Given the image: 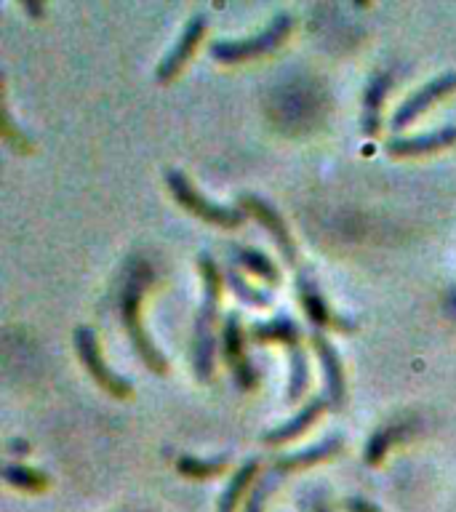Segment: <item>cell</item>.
<instances>
[{"instance_id":"cell-8","label":"cell","mask_w":456,"mask_h":512,"mask_svg":"<svg viewBox=\"0 0 456 512\" xmlns=\"http://www.w3.org/2000/svg\"><path fill=\"white\" fill-rule=\"evenodd\" d=\"M238 206L243 214H251L256 222L264 224V230L270 232L272 240H275V246L283 256H286V262H294L296 259V246L294 238H291V232H288L286 222H283V216L275 211V208L267 203L264 198L254 195V192H243L238 198Z\"/></svg>"},{"instance_id":"cell-1","label":"cell","mask_w":456,"mask_h":512,"mask_svg":"<svg viewBox=\"0 0 456 512\" xmlns=\"http://www.w3.org/2000/svg\"><path fill=\"white\" fill-rule=\"evenodd\" d=\"M200 275H203V304L195 320V342H192V368L200 382L214 376V323L219 312V294H222V275L216 267L214 256L200 254Z\"/></svg>"},{"instance_id":"cell-5","label":"cell","mask_w":456,"mask_h":512,"mask_svg":"<svg viewBox=\"0 0 456 512\" xmlns=\"http://www.w3.org/2000/svg\"><path fill=\"white\" fill-rule=\"evenodd\" d=\"M139 304H142V283L136 278L128 280L126 291H123V304H120V312H123V326H126L128 339L134 342L139 358L144 360V366L158 371V374H166V358L160 355V350L150 342V336L144 334L142 320H139Z\"/></svg>"},{"instance_id":"cell-11","label":"cell","mask_w":456,"mask_h":512,"mask_svg":"<svg viewBox=\"0 0 456 512\" xmlns=\"http://www.w3.org/2000/svg\"><path fill=\"white\" fill-rule=\"evenodd\" d=\"M312 350L318 355L320 368H323V379H326V392H328V403L331 406H342L344 395H347V387H344V368L342 358L331 342H328L323 334H312Z\"/></svg>"},{"instance_id":"cell-18","label":"cell","mask_w":456,"mask_h":512,"mask_svg":"<svg viewBox=\"0 0 456 512\" xmlns=\"http://www.w3.org/2000/svg\"><path fill=\"white\" fill-rule=\"evenodd\" d=\"M256 470H259V462H256V459H248V462L243 464L240 470H235V475H232V480H230V486L224 488L222 499H219V507H216V512H235V507H238L243 491H246V488L254 483Z\"/></svg>"},{"instance_id":"cell-20","label":"cell","mask_w":456,"mask_h":512,"mask_svg":"<svg viewBox=\"0 0 456 512\" xmlns=\"http://www.w3.org/2000/svg\"><path fill=\"white\" fill-rule=\"evenodd\" d=\"M227 467V459L224 456H216V459H198V456H179L176 459V470L182 472L184 478H214Z\"/></svg>"},{"instance_id":"cell-13","label":"cell","mask_w":456,"mask_h":512,"mask_svg":"<svg viewBox=\"0 0 456 512\" xmlns=\"http://www.w3.org/2000/svg\"><path fill=\"white\" fill-rule=\"evenodd\" d=\"M392 86V72H379L368 83L366 94H363V115H360V128L363 134L374 139L382 131V104L390 94Z\"/></svg>"},{"instance_id":"cell-17","label":"cell","mask_w":456,"mask_h":512,"mask_svg":"<svg viewBox=\"0 0 456 512\" xmlns=\"http://www.w3.org/2000/svg\"><path fill=\"white\" fill-rule=\"evenodd\" d=\"M406 419L403 422H392L387 424V427H379V430L371 435V440L366 443V448H363V459H366V464H379L384 459V454L390 451V446L395 443V440L406 438Z\"/></svg>"},{"instance_id":"cell-22","label":"cell","mask_w":456,"mask_h":512,"mask_svg":"<svg viewBox=\"0 0 456 512\" xmlns=\"http://www.w3.org/2000/svg\"><path fill=\"white\" fill-rule=\"evenodd\" d=\"M3 478L11 486L22 488V491H43L48 486V475L32 470V467H22V464H6L3 467Z\"/></svg>"},{"instance_id":"cell-21","label":"cell","mask_w":456,"mask_h":512,"mask_svg":"<svg viewBox=\"0 0 456 512\" xmlns=\"http://www.w3.org/2000/svg\"><path fill=\"white\" fill-rule=\"evenodd\" d=\"M288 355H291V376H288V400H299L302 392L307 390V382H310V368H307V355L296 344V347H288Z\"/></svg>"},{"instance_id":"cell-26","label":"cell","mask_w":456,"mask_h":512,"mask_svg":"<svg viewBox=\"0 0 456 512\" xmlns=\"http://www.w3.org/2000/svg\"><path fill=\"white\" fill-rule=\"evenodd\" d=\"M24 11H27V14H32V16H43V11H46V8L35 6V3H24Z\"/></svg>"},{"instance_id":"cell-6","label":"cell","mask_w":456,"mask_h":512,"mask_svg":"<svg viewBox=\"0 0 456 512\" xmlns=\"http://www.w3.org/2000/svg\"><path fill=\"white\" fill-rule=\"evenodd\" d=\"M72 342H75V350H78L80 363L86 366V371L96 379V384L107 390L115 398H128L131 395V384L118 376L115 371L107 368V363L102 360V352H99V342H96V334L88 326H78L75 328V336H72Z\"/></svg>"},{"instance_id":"cell-24","label":"cell","mask_w":456,"mask_h":512,"mask_svg":"<svg viewBox=\"0 0 456 512\" xmlns=\"http://www.w3.org/2000/svg\"><path fill=\"white\" fill-rule=\"evenodd\" d=\"M347 512H382V510H376L374 504L366 502V499L352 496V499H347Z\"/></svg>"},{"instance_id":"cell-14","label":"cell","mask_w":456,"mask_h":512,"mask_svg":"<svg viewBox=\"0 0 456 512\" xmlns=\"http://www.w3.org/2000/svg\"><path fill=\"white\" fill-rule=\"evenodd\" d=\"M323 408H326V400L312 398L307 406L299 408V414H296L294 419H288V422H283L280 427H272L270 432H264V443H270V446H283L288 440L299 438V435L307 432V427L323 414Z\"/></svg>"},{"instance_id":"cell-4","label":"cell","mask_w":456,"mask_h":512,"mask_svg":"<svg viewBox=\"0 0 456 512\" xmlns=\"http://www.w3.org/2000/svg\"><path fill=\"white\" fill-rule=\"evenodd\" d=\"M163 179H166V187L171 190V195L176 198V203L187 208L190 214L200 216L203 222L219 224V227H227V230H232V227H240V224H243V219H246V214H243L240 208L219 206V203H211V200L203 198V195L195 190V184H192L190 179H187V176L179 171V168H166Z\"/></svg>"},{"instance_id":"cell-12","label":"cell","mask_w":456,"mask_h":512,"mask_svg":"<svg viewBox=\"0 0 456 512\" xmlns=\"http://www.w3.org/2000/svg\"><path fill=\"white\" fill-rule=\"evenodd\" d=\"M456 142V126L438 128L430 134L408 136V139H392L387 142V152L398 155V158H414V155H427V152L446 150L448 144Z\"/></svg>"},{"instance_id":"cell-10","label":"cell","mask_w":456,"mask_h":512,"mask_svg":"<svg viewBox=\"0 0 456 512\" xmlns=\"http://www.w3.org/2000/svg\"><path fill=\"white\" fill-rule=\"evenodd\" d=\"M203 32H206V16L195 14L190 22L184 24L179 40H176L174 46H171V51L163 56V62L158 64V72H155V75H158L160 83H166V80L179 75V70L187 64V59L195 54V48H198L200 38H203Z\"/></svg>"},{"instance_id":"cell-23","label":"cell","mask_w":456,"mask_h":512,"mask_svg":"<svg viewBox=\"0 0 456 512\" xmlns=\"http://www.w3.org/2000/svg\"><path fill=\"white\" fill-rule=\"evenodd\" d=\"M227 286L232 288V294L238 296V299H243L246 304H251V307H267L270 304V294L267 291H259V288H254L251 283H248L240 272L235 270H227Z\"/></svg>"},{"instance_id":"cell-16","label":"cell","mask_w":456,"mask_h":512,"mask_svg":"<svg viewBox=\"0 0 456 512\" xmlns=\"http://www.w3.org/2000/svg\"><path fill=\"white\" fill-rule=\"evenodd\" d=\"M251 336L262 344L280 342L286 344V347H296L299 339H302V331H299V326L288 315H278V318L264 320V323H254L251 326Z\"/></svg>"},{"instance_id":"cell-2","label":"cell","mask_w":456,"mask_h":512,"mask_svg":"<svg viewBox=\"0 0 456 512\" xmlns=\"http://www.w3.org/2000/svg\"><path fill=\"white\" fill-rule=\"evenodd\" d=\"M344 440L342 438H326L323 443L318 446H310V448H302V451H296V454H288V456H280L278 462L272 464L270 472H264L259 483L251 488V496H248L246 502V512H264V504L270 499V494L275 491L280 480L286 478L288 472L294 470H304V467H312V464L323 462L328 456H334L339 448H342Z\"/></svg>"},{"instance_id":"cell-7","label":"cell","mask_w":456,"mask_h":512,"mask_svg":"<svg viewBox=\"0 0 456 512\" xmlns=\"http://www.w3.org/2000/svg\"><path fill=\"white\" fill-rule=\"evenodd\" d=\"M222 342H224V358H227V363H230L235 384H238L243 392L254 390L256 384H259V371L251 366V360H248L246 355V347H243V328H240L238 315H227V318H224Z\"/></svg>"},{"instance_id":"cell-3","label":"cell","mask_w":456,"mask_h":512,"mask_svg":"<svg viewBox=\"0 0 456 512\" xmlns=\"http://www.w3.org/2000/svg\"><path fill=\"white\" fill-rule=\"evenodd\" d=\"M291 27H294V16L278 14L272 16V22L267 24L259 35H251V38L243 40H214V43L208 46V54L214 56L216 62L224 64L243 62V59H256V56L270 54V51L283 46V40L288 38Z\"/></svg>"},{"instance_id":"cell-9","label":"cell","mask_w":456,"mask_h":512,"mask_svg":"<svg viewBox=\"0 0 456 512\" xmlns=\"http://www.w3.org/2000/svg\"><path fill=\"white\" fill-rule=\"evenodd\" d=\"M456 88V72H446V75H440V78L430 80L427 86H422L416 94H411L406 102L400 104L395 115H392V128L395 131H403L406 126H411L419 115H422L427 107L443 99L446 94H451Z\"/></svg>"},{"instance_id":"cell-15","label":"cell","mask_w":456,"mask_h":512,"mask_svg":"<svg viewBox=\"0 0 456 512\" xmlns=\"http://www.w3.org/2000/svg\"><path fill=\"white\" fill-rule=\"evenodd\" d=\"M296 294H299V302H302L304 307V315L310 318V323H315V326H331L334 323V315H331V310H328L326 299H323V294H320V288L315 286V280L310 278V275H296Z\"/></svg>"},{"instance_id":"cell-27","label":"cell","mask_w":456,"mask_h":512,"mask_svg":"<svg viewBox=\"0 0 456 512\" xmlns=\"http://www.w3.org/2000/svg\"><path fill=\"white\" fill-rule=\"evenodd\" d=\"M318 512H331V510H328V507H318Z\"/></svg>"},{"instance_id":"cell-25","label":"cell","mask_w":456,"mask_h":512,"mask_svg":"<svg viewBox=\"0 0 456 512\" xmlns=\"http://www.w3.org/2000/svg\"><path fill=\"white\" fill-rule=\"evenodd\" d=\"M8 451H11V454H27V451H30V443H27V440H11V443H8Z\"/></svg>"},{"instance_id":"cell-19","label":"cell","mask_w":456,"mask_h":512,"mask_svg":"<svg viewBox=\"0 0 456 512\" xmlns=\"http://www.w3.org/2000/svg\"><path fill=\"white\" fill-rule=\"evenodd\" d=\"M232 256L238 259L248 272H254L256 278H264L267 283H278V267L272 264L270 256H264L262 251H254V248L246 246H232Z\"/></svg>"}]
</instances>
